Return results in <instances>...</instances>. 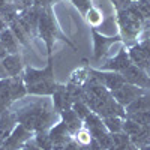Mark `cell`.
I'll return each instance as SVG.
<instances>
[{
    "instance_id": "6da1fadb",
    "label": "cell",
    "mask_w": 150,
    "mask_h": 150,
    "mask_svg": "<svg viewBox=\"0 0 150 150\" xmlns=\"http://www.w3.org/2000/svg\"><path fill=\"white\" fill-rule=\"evenodd\" d=\"M14 112L17 117V123L23 125L33 134L39 131H48L54 125L56 116H59L53 104H50L47 99H39L32 104L23 105Z\"/></svg>"
},
{
    "instance_id": "7a4b0ae2",
    "label": "cell",
    "mask_w": 150,
    "mask_h": 150,
    "mask_svg": "<svg viewBox=\"0 0 150 150\" xmlns=\"http://www.w3.org/2000/svg\"><path fill=\"white\" fill-rule=\"evenodd\" d=\"M38 35L41 36V39L45 44L47 57H53V50H54V44H56L57 39H62L63 42H66V45H69L74 51H78V48L72 44V41H69L68 38L62 33L59 24L56 21V17L53 14V6L42 8L39 23H38Z\"/></svg>"
},
{
    "instance_id": "3957f363",
    "label": "cell",
    "mask_w": 150,
    "mask_h": 150,
    "mask_svg": "<svg viewBox=\"0 0 150 150\" xmlns=\"http://www.w3.org/2000/svg\"><path fill=\"white\" fill-rule=\"evenodd\" d=\"M116 21L120 29V36L123 38V44L126 47H129V41L138 39L146 26L135 20L125 8H116Z\"/></svg>"
},
{
    "instance_id": "277c9868",
    "label": "cell",
    "mask_w": 150,
    "mask_h": 150,
    "mask_svg": "<svg viewBox=\"0 0 150 150\" xmlns=\"http://www.w3.org/2000/svg\"><path fill=\"white\" fill-rule=\"evenodd\" d=\"M92 39H93V62H101L107 54L111 45L116 42H123V38L120 35L116 36H107L104 33H99L96 27H90Z\"/></svg>"
},
{
    "instance_id": "5b68a950",
    "label": "cell",
    "mask_w": 150,
    "mask_h": 150,
    "mask_svg": "<svg viewBox=\"0 0 150 150\" xmlns=\"http://www.w3.org/2000/svg\"><path fill=\"white\" fill-rule=\"evenodd\" d=\"M23 78L26 86H32L35 83L45 81V80H56L54 78V57H48L47 66L42 69H36L32 66H26L23 72Z\"/></svg>"
},
{
    "instance_id": "8992f818",
    "label": "cell",
    "mask_w": 150,
    "mask_h": 150,
    "mask_svg": "<svg viewBox=\"0 0 150 150\" xmlns=\"http://www.w3.org/2000/svg\"><path fill=\"white\" fill-rule=\"evenodd\" d=\"M89 74H92L93 77L101 83L102 86H105L110 92H114L123 84H126V80L123 78V75L119 72H111V71H101L98 68H89Z\"/></svg>"
},
{
    "instance_id": "52a82bcc",
    "label": "cell",
    "mask_w": 150,
    "mask_h": 150,
    "mask_svg": "<svg viewBox=\"0 0 150 150\" xmlns=\"http://www.w3.org/2000/svg\"><path fill=\"white\" fill-rule=\"evenodd\" d=\"M33 132L29 131L27 128H24L23 125H17L14 128V131L11 132V135L5 140L3 143V149L5 150H21L24 147V144L29 143L32 138H33Z\"/></svg>"
},
{
    "instance_id": "ba28073f",
    "label": "cell",
    "mask_w": 150,
    "mask_h": 150,
    "mask_svg": "<svg viewBox=\"0 0 150 150\" xmlns=\"http://www.w3.org/2000/svg\"><path fill=\"white\" fill-rule=\"evenodd\" d=\"M131 63H132V60H131L129 53H128V47L123 44V47L119 50V53H117L114 57L107 59V60H105L98 69H101V71H111V72H119V74H122V72L126 69Z\"/></svg>"
},
{
    "instance_id": "9c48e42d",
    "label": "cell",
    "mask_w": 150,
    "mask_h": 150,
    "mask_svg": "<svg viewBox=\"0 0 150 150\" xmlns=\"http://www.w3.org/2000/svg\"><path fill=\"white\" fill-rule=\"evenodd\" d=\"M122 75L126 80V83L134 84L137 87H141L144 90H150V75L147 72H144L143 69H140L137 65L131 63L122 72Z\"/></svg>"
},
{
    "instance_id": "30bf717a",
    "label": "cell",
    "mask_w": 150,
    "mask_h": 150,
    "mask_svg": "<svg viewBox=\"0 0 150 150\" xmlns=\"http://www.w3.org/2000/svg\"><path fill=\"white\" fill-rule=\"evenodd\" d=\"M144 93H147L144 89H141V87H137V86H134V84H129V83L123 84L120 89L111 92L112 98H114L116 101H117L122 107H125V108H126L132 101H135L138 96H141V95H144Z\"/></svg>"
},
{
    "instance_id": "8fae6325",
    "label": "cell",
    "mask_w": 150,
    "mask_h": 150,
    "mask_svg": "<svg viewBox=\"0 0 150 150\" xmlns=\"http://www.w3.org/2000/svg\"><path fill=\"white\" fill-rule=\"evenodd\" d=\"M48 134H50V137H51L53 149L54 147H62V146H65V144H68L69 141L74 140L72 134L68 131V128L65 126V123L62 122V120H59L57 123H54L53 126L48 129Z\"/></svg>"
},
{
    "instance_id": "7c38bea8",
    "label": "cell",
    "mask_w": 150,
    "mask_h": 150,
    "mask_svg": "<svg viewBox=\"0 0 150 150\" xmlns=\"http://www.w3.org/2000/svg\"><path fill=\"white\" fill-rule=\"evenodd\" d=\"M51 101H53V107H54L57 114H60V112H63V111H66L69 108H72V105H74V99L69 95L66 86H63V84H62L59 87V90L51 96Z\"/></svg>"
},
{
    "instance_id": "4fadbf2b",
    "label": "cell",
    "mask_w": 150,
    "mask_h": 150,
    "mask_svg": "<svg viewBox=\"0 0 150 150\" xmlns=\"http://www.w3.org/2000/svg\"><path fill=\"white\" fill-rule=\"evenodd\" d=\"M2 62V65L8 74V77H18V75H23L24 72V63H23V57L20 53L17 54H8Z\"/></svg>"
},
{
    "instance_id": "5bb4252c",
    "label": "cell",
    "mask_w": 150,
    "mask_h": 150,
    "mask_svg": "<svg viewBox=\"0 0 150 150\" xmlns=\"http://www.w3.org/2000/svg\"><path fill=\"white\" fill-rule=\"evenodd\" d=\"M59 117H60L62 122L65 123V126H66L68 131L72 134V137H74L75 134H78V132L84 128V120H83L72 108H69V110H66V111H63V112H60Z\"/></svg>"
},
{
    "instance_id": "9a60e30c",
    "label": "cell",
    "mask_w": 150,
    "mask_h": 150,
    "mask_svg": "<svg viewBox=\"0 0 150 150\" xmlns=\"http://www.w3.org/2000/svg\"><path fill=\"white\" fill-rule=\"evenodd\" d=\"M128 53H129V57L132 60V63L137 65L140 69H143L144 72H147L150 75V60L144 54V51L141 50V47L138 45V42L129 45L128 47Z\"/></svg>"
},
{
    "instance_id": "2e32d148",
    "label": "cell",
    "mask_w": 150,
    "mask_h": 150,
    "mask_svg": "<svg viewBox=\"0 0 150 150\" xmlns=\"http://www.w3.org/2000/svg\"><path fill=\"white\" fill-rule=\"evenodd\" d=\"M0 42L3 44V47L6 48V51L9 54H17L20 53V42L15 38V35L12 33V30L9 27H6L5 30L0 32Z\"/></svg>"
},
{
    "instance_id": "e0dca14e",
    "label": "cell",
    "mask_w": 150,
    "mask_h": 150,
    "mask_svg": "<svg viewBox=\"0 0 150 150\" xmlns=\"http://www.w3.org/2000/svg\"><path fill=\"white\" fill-rule=\"evenodd\" d=\"M27 96V87L26 83H24L23 75H18V77H11V98L12 102L20 101V99Z\"/></svg>"
},
{
    "instance_id": "ac0fdd59",
    "label": "cell",
    "mask_w": 150,
    "mask_h": 150,
    "mask_svg": "<svg viewBox=\"0 0 150 150\" xmlns=\"http://www.w3.org/2000/svg\"><path fill=\"white\" fill-rule=\"evenodd\" d=\"M149 110H150V95L149 93L138 96L135 101H132L126 108H125L126 116L134 114V112H140V111H149Z\"/></svg>"
},
{
    "instance_id": "d6986e66",
    "label": "cell",
    "mask_w": 150,
    "mask_h": 150,
    "mask_svg": "<svg viewBox=\"0 0 150 150\" xmlns=\"http://www.w3.org/2000/svg\"><path fill=\"white\" fill-rule=\"evenodd\" d=\"M20 17V11L15 6V3H6L3 6H0V18L5 21V24L9 27L12 23H15Z\"/></svg>"
},
{
    "instance_id": "ffe728a7",
    "label": "cell",
    "mask_w": 150,
    "mask_h": 150,
    "mask_svg": "<svg viewBox=\"0 0 150 150\" xmlns=\"http://www.w3.org/2000/svg\"><path fill=\"white\" fill-rule=\"evenodd\" d=\"M33 141H35V144H36L38 147L42 149V150H53V141H51V137H50L48 131L35 132Z\"/></svg>"
},
{
    "instance_id": "44dd1931",
    "label": "cell",
    "mask_w": 150,
    "mask_h": 150,
    "mask_svg": "<svg viewBox=\"0 0 150 150\" xmlns=\"http://www.w3.org/2000/svg\"><path fill=\"white\" fill-rule=\"evenodd\" d=\"M104 125L110 134H119L123 132V117H117V116H111V117H104Z\"/></svg>"
},
{
    "instance_id": "7402d4cb",
    "label": "cell",
    "mask_w": 150,
    "mask_h": 150,
    "mask_svg": "<svg viewBox=\"0 0 150 150\" xmlns=\"http://www.w3.org/2000/svg\"><path fill=\"white\" fill-rule=\"evenodd\" d=\"M9 29L12 30V33L15 35V38L18 39V42L23 45V47H26V48H29L30 47V44H29V39H30V36H29V33L24 30L23 27H21V24L18 23V20L15 21V23H12L11 26H9Z\"/></svg>"
},
{
    "instance_id": "603a6c76",
    "label": "cell",
    "mask_w": 150,
    "mask_h": 150,
    "mask_svg": "<svg viewBox=\"0 0 150 150\" xmlns=\"http://www.w3.org/2000/svg\"><path fill=\"white\" fill-rule=\"evenodd\" d=\"M143 128L144 126H141V125H138V123H135L131 119H125V122H123V132L126 134L129 138H132V137H135V135H138L143 131Z\"/></svg>"
},
{
    "instance_id": "cb8c5ba5",
    "label": "cell",
    "mask_w": 150,
    "mask_h": 150,
    "mask_svg": "<svg viewBox=\"0 0 150 150\" xmlns=\"http://www.w3.org/2000/svg\"><path fill=\"white\" fill-rule=\"evenodd\" d=\"M126 119L134 120L135 123L141 125L144 128H150V110L149 111H140V112H134V114L126 116Z\"/></svg>"
},
{
    "instance_id": "d4e9b609",
    "label": "cell",
    "mask_w": 150,
    "mask_h": 150,
    "mask_svg": "<svg viewBox=\"0 0 150 150\" xmlns=\"http://www.w3.org/2000/svg\"><path fill=\"white\" fill-rule=\"evenodd\" d=\"M72 110H74L75 112H77V114H78L83 120H84V119H86V117L92 112V110L89 108V105H87L84 101H75V102H74V105H72Z\"/></svg>"
},
{
    "instance_id": "484cf974",
    "label": "cell",
    "mask_w": 150,
    "mask_h": 150,
    "mask_svg": "<svg viewBox=\"0 0 150 150\" xmlns=\"http://www.w3.org/2000/svg\"><path fill=\"white\" fill-rule=\"evenodd\" d=\"M71 2H72V5H74L75 8L80 11V14H81L83 18H86L87 12H89V11L93 8L92 0H71Z\"/></svg>"
},
{
    "instance_id": "4316f807",
    "label": "cell",
    "mask_w": 150,
    "mask_h": 150,
    "mask_svg": "<svg viewBox=\"0 0 150 150\" xmlns=\"http://www.w3.org/2000/svg\"><path fill=\"white\" fill-rule=\"evenodd\" d=\"M86 20L87 23L90 24V27H96L99 23L102 21V17H101V12H99L96 8H92L89 12H87V15H86Z\"/></svg>"
},
{
    "instance_id": "83f0119b",
    "label": "cell",
    "mask_w": 150,
    "mask_h": 150,
    "mask_svg": "<svg viewBox=\"0 0 150 150\" xmlns=\"http://www.w3.org/2000/svg\"><path fill=\"white\" fill-rule=\"evenodd\" d=\"M137 6H138L140 12L143 14V17L146 18V21H150V2L149 0H137Z\"/></svg>"
},
{
    "instance_id": "f1b7e54d",
    "label": "cell",
    "mask_w": 150,
    "mask_h": 150,
    "mask_svg": "<svg viewBox=\"0 0 150 150\" xmlns=\"http://www.w3.org/2000/svg\"><path fill=\"white\" fill-rule=\"evenodd\" d=\"M138 45L141 47V50L144 51V54H146L147 59L150 60V38H141V41H138Z\"/></svg>"
},
{
    "instance_id": "f546056e",
    "label": "cell",
    "mask_w": 150,
    "mask_h": 150,
    "mask_svg": "<svg viewBox=\"0 0 150 150\" xmlns=\"http://www.w3.org/2000/svg\"><path fill=\"white\" fill-rule=\"evenodd\" d=\"M14 3H15V6L18 8L20 12L24 11V9H29V8H32V6L35 5L33 0H14Z\"/></svg>"
},
{
    "instance_id": "4dcf8cb0",
    "label": "cell",
    "mask_w": 150,
    "mask_h": 150,
    "mask_svg": "<svg viewBox=\"0 0 150 150\" xmlns=\"http://www.w3.org/2000/svg\"><path fill=\"white\" fill-rule=\"evenodd\" d=\"M35 6H39V8H50L53 6L54 0H33Z\"/></svg>"
},
{
    "instance_id": "1f68e13d",
    "label": "cell",
    "mask_w": 150,
    "mask_h": 150,
    "mask_svg": "<svg viewBox=\"0 0 150 150\" xmlns=\"http://www.w3.org/2000/svg\"><path fill=\"white\" fill-rule=\"evenodd\" d=\"M21 150H42V149H39V147H38V146L35 144L33 138H32L29 143H26V144H24V147H23Z\"/></svg>"
},
{
    "instance_id": "d6a6232c",
    "label": "cell",
    "mask_w": 150,
    "mask_h": 150,
    "mask_svg": "<svg viewBox=\"0 0 150 150\" xmlns=\"http://www.w3.org/2000/svg\"><path fill=\"white\" fill-rule=\"evenodd\" d=\"M8 54H9V53L6 51V48L3 47V44H2V42H0V60H3Z\"/></svg>"
},
{
    "instance_id": "836d02e7",
    "label": "cell",
    "mask_w": 150,
    "mask_h": 150,
    "mask_svg": "<svg viewBox=\"0 0 150 150\" xmlns=\"http://www.w3.org/2000/svg\"><path fill=\"white\" fill-rule=\"evenodd\" d=\"M3 78H8V74H6L3 65H2V62H0V80H3Z\"/></svg>"
},
{
    "instance_id": "e575fe53",
    "label": "cell",
    "mask_w": 150,
    "mask_h": 150,
    "mask_svg": "<svg viewBox=\"0 0 150 150\" xmlns=\"http://www.w3.org/2000/svg\"><path fill=\"white\" fill-rule=\"evenodd\" d=\"M78 150H92V149L89 144H81V146H78Z\"/></svg>"
},
{
    "instance_id": "d590c367",
    "label": "cell",
    "mask_w": 150,
    "mask_h": 150,
    "mask_svg": "<svg viewBox=\"0 0 150 150\" xmlns=\"http://www.w3.org/2000/svg\"><path fill=\"white\" fill-rule=\"evenodd\" d=\"M8 26H6V24H5V21L2 20V18H0V32H2V30H5Z\"/></svg>"
},
{
    "instance_id": "8d00e7d4",
    "label": "cell",
    "mask_w": 150,
    "mask_h": 150,
    "mask_svg": "<svg viewBox=\"0 0 150 150\" xmlns=\"http://www.w3.org/2000/svg\"><path fill=\"white\" fill-rule=\"evenodd\" d=\"M14 0H0V6H3V5H6V3H12Z\"/></svg>"
},
{
    "instance_id": "74e56055",
    "label": "cell",
    "mask_w": 150,
    "mask_h": 150,
    "mask_svg": "<svg viewBox=\"0 0 150 150\" xmlns=\"http://www.w3.org/2000/svg\"><path fill=\"white\" fill-rule=\"evenodd\" d=\"M140 150H150V144H147V146H143Z\"/></svg>"
},
{
    "instance_id": "f35d334b",
    "label": "cell",
    "mask_w": 150,
    "mask_h": 150,
    "mask_svg": "<svg viewBox=\"0 0 150 150\" xmlns=\"http://www.w3.org/2000/svg\"><path fill=\"white\" fill-rule=\"evenodd\" d=\"M0 150H5V149H3V147H0Z\"/></svg>"
},
{
    "instance_id": "ab89813d",
    "label": "cell",
    "mask_w": 150,
    "mask_h": 150,
    "mask_svg": "<svg viewBox=\"0 0 150 150\" xmlns=\"http://www.w3.org/2000/svg\"><path fill=\"white\" fill-rule=\"evenodd\" d=\"M132 2H137V0H132Z\"/></svg>"
}]
</instances>
